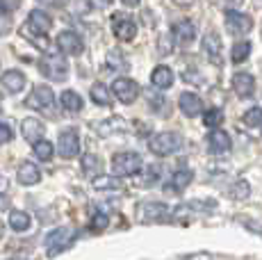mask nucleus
I'll return each instance as SVG.
<instances>
[{"mask_svg": "<svg viewBox=\"0 0 262 260\" xmlns=\"http://www.w3.org/2000/svg\"><path fill=\"white\" fill-rule=\"evenodd\" d=\"M185 139L183 135L178 133H171V130H164V133H155L153 137L148 139V151L158 158H167V156H173L183 148Z\"/></svg>", "mask_w": 262, "mask_h": 260, "instance_id": "f257e3e1", "label": "nucleus"}, {"mask_svg": "<svg viewBox=\"0 0 262 260\" xmlns=\"http://www.w3.org/2000/svg\"><path fill=\"white\" fill-rule=\"evenodd\" d=\"M80 237V228H73V226H59L55 228V231H50L46 235V249L50 256H55V253L64 251V249H69L75 240Z\"/></svg>", "mask_w": 262, "mask_h": 260, "instance_id": "f03ea898", "label": "nucleus"}, {"mask_svg": "<svg viewBox=\"0 0 262 260\" xmlns=\"http://www.w3.org/2000/svg\"><path fill=\"white\" fill-rule=\"evenodd\" d=\"M144 167V160L135 151H121L112 158V171L114 176H135Z\"/></svg>", "mask_w": 262, "mask_h": 260, "instance_id": "7ed1b4c3", "label": "nucleus"}, {"mask_svg": "<svg viewBox=\"0 0 262 260\" xmlns=\"http://www.w3.org/2000/svg\"><path fill=\"white\" fill-rule=\"evenodd\" d=\"M39 71H41L48 80L62 82V80H67V76H69V62L57 53L46 55V57L39 59Z\"/></svg>", "mask_w": 262, "mask_h": 260, "instance_id": "20e7f679", "label": "nucleus"}, {"mask_svg": "<svg viewBox=\"0 0 262 260\" xmlns=\"http://www.w3.org/2000/svg\"><path fill=\"white\" fill-rule=\"evenodd\" d=\"M224 21H226V30H228L233 37L249 34L251 30H253V18H251L249 14L239 12V9H226Z\"/></svg>", "mask_w": 262, "mask_h": 260, "instance_id": "39448f33", "label": "nucleus"}, {"mask_svg": "<svg viewBox=\"0 0 262 260\" xmlns=\"http://www.w3.org/2000/svg\"><path fill=\"white\" fill-rule=\"evenodd\" d=\"M112 94H114V96H117L123 105H133L135 101H137V96H139V84L135 82L133 78L121 76V78L114 80Z\"/></svg>", "mask_w": 262, "mask_h": 260, "instance_id": "423d86ee", "label": "nucleus"}, {"mask_svg": "<svg viewBox=\"0 0 262 260\" xmlns=\"http://www.w3.org/2000/svg\"><path fill=\"white\" fill-rule=\"evenodd\" d=\"M57 151L62 158L71 160L80 153V135L75 128H67L59 133V139H57Z\"/></svg>", "mask_w": 262, "mask_h": 260, "instance_id": "0eeeda50", "label": "nucleus"}, {"mask_svg": "<svg viewBox=\"0 0 262 260\" xmlns=\"http://www.w3.org/2000/svg\"><path fill=\"white\" fill-rule=\"evenodd\" d=\"M112 32L119 41H133L137 37V23L125 14H114L112 16Z\"/></svg>", "mask_w": 262, "mask_h": 260, "instance_id": "6e6552de", "label": "nucleus"}, {"mask_svg": "<svg viewBox=\"0 0 262 260\" xmlns=\"http://www.w3.org/2000/svg\"><path fill=\"white\" fill-rule=\"evenodd\" d=\"M208 148L212 156H226L233 148V139L224 128H212L208 135Z\"/></svg>", "mask_w": 262, "mask_h": 260, "instance_id": "1a4fd4ad", "label": "nucleus"}, {"mask_svg": "<svg viewBox=\"0 0 262 260\" xmlns=\"http://www.w3.org/2000/svg\"><path fill=\"white\" fill-rule=\"evenodd\" d=\"M53 103H55V94L48 84H37L32 89V94L28 96V101H25V105L32 110H50Z\"/></svg>", "mask_w": 262, "mask_h": 260, "instance_id": "9d476101", "label": "nucleus"}, {"mask_svg": "<svg viewBox=\"0 0 262 260\" xmlns=\"http://www.w3.org/2000/svg\"><path fill=\"white\" fill-rule=\"evenodd\" d=\"M169 212V206L162 201H144L137 206V217L139 222H160Z\"/></svg>", "mask_w": 262, "mask_h": 260, "instance_id": "9b49d317", "label": "nucleus"}, {"mask_svg": "<svg viewBox=\"0 0 262 260\" xmlns=\"http://www.w3.org/2000/svg\"><path fill=\"white\" fill-rule=\"evenodd\" d=\"M230 87H233V92L237 94L242 101L251 98L255 94V78H253V73H246V71L235 73L233 80H230Z\"/></svg>", "mask_w": 262, "mask_h": 260, "instance_id": "f8f14e48", "label": "nucleus"}, {"mask_svg": "<svg viewBox=\"0 0 262 260\" xmlns=\"http://www.w3.org/2000/svg\"><path fill=\"white\" fill-rule=\"evenodd\" d=\"M171 37H173L176 44H180V46H189L196 39V26L189 18H180V21H176L173 26H171Z\"/></svg>", "mask_w": 262, "mask_h": 260, "instance_id": "ddd939ff", "label": "nucleus"}, {"mask_svg": "<svg viewBox=\"0 0 262 260\" xmlns=\"http://www.w3.org/2000/svg\"><path fill=\"white\" fill-rule=\"evenodd\" d=\"M57 46L59 51H64L67 55H80L84 51V44H82V37L73 30H64V32L57 34Z\"/></svg>", "mask_w": 262, "mask_h": 260, "instance_id": "4468645a", "label": "nucleus"}, {"mask_svg": "<svg viewBox=\"0 0 262 260\" xmlns=\"http://www.w3.org/2000/svg\"><path fill=\"white\" fill-rule=\"evenodd\" d=\"M178 107H180V112H183L185 117L194 119V117H199V114L203 112V98H201L199 94H194V92H183L178 96Z\"/></svg>", "mask_w": 262, "mask_h": 260, "instance_id": "2eb2a0df", "label": "nucleus"}, {"mask_svg": "<svg viewBox=\"0 0 262 260\" xmlns=\"http://www.w3.org/2000/svg\"><path fill=\"white\" fill-rule=\"evenodd\" d=\"M173 82H176V73L167 64H158V67L153 69V73H150V84H153L155 89H171Z\"/></svg>", "mask_w": 262, "mask_h": 260, "instance_id": "dca6fc26", "label": "nucleus"}, {"mask_svg": "<svg viewBox=\"0 0 262 260\" xmlns=\"http://www.w3.org/2000/svg\"><path fill=\"white\" fill-rule=\"evenodd\" d=\"M25 26H28L30 32H34V34H46L48 30L53 28V18H50V14H46L43 9H32Z\"/></svg>", "mask_w": 262, "mask_h": 260, "instance_id": "f3484780", "label": "nucleus"}, {"mask_svg": "<svg viewBox=\"0 0 262 260\" xmlns=\"http://www.w3.org/2000/svg\"><path fill=\"white\" fill-rule=\"evenodd\" d=\"M0 84H3V89L9 94L23 92L25 89V73L18 71V69H9V71H5L3 76H0Z\"/></svg>", "mask_w": 262, "mask_h": 260, "instance_id": "a211bd4d", "label": "nucleus"}, {"mask_svg": "<svg viewBox=\"0 0 262 260\" xmlns=\"http://www.w3.org/2000/svg\"><path fill=\"white\" fill-rule=\"evenodd\" d=\"M203 53L208 55V59L212 64H216L219 67L221 64V37L216 32H205L203 34Z\"/></svg>", "mask_w": 262, "mask_h": 260, "instance_id": "6ab92c4d", "label": "nucleus"}, {"mask_svg": "<svg viewBox=\"0 0 262 260\" xmlns=\"http://www.w3.org/2000/svg\"><path fill=\"white\" fill-rule=\"evenodd\" d=\"M21 130H23V137L28 139L30 144L39 142V139H43V135H46V126H43L39 119L34 117H28L25 121L21 123Z\"/></svg>", "mask_w": 262, "mask_h": 260, "instance_id": "aec40b11", "label": "nucleus"}, {"mask_svg": "<svg viewBox=\"0 0 262 260\" xmlns=\"http://www.w3.org/2000/svg\"><path fill=\"white\" fill-rule=\"evenodd\" d=\"M16 178L21 185H37L41 181V171H39V167L34 162H21L18 164Z\"/></svg>", "mask_w": 262, "mask_h": 260, "instance_id": "412c9836", "label": "nucleus"}, {"mask_svg": "<svg viewBox=\"0 0 262 260\" xmlns=\"http://www.w3.org/2000/svg\"><path fill=\"white\" fill-rule=\"evenodd\" d=\"M92 187L98 192H119L121 189V181L119 176H107V174H98L92 178Z\"/></svg>", "mask_w": 262, "mask_h": 260, "instance_id": "4be33fe9", "label": "nucleus"}, {"mask_svg": "<svg viewBox=\"0 0 262 260\" xmlns=\"http://www.w3.org/2000/svg\"><path fill=\"white\" fill-rule=\"evenodd\" d=\"M30 226H32V217L28 212H23V210H12L9 212V228L12 231L25 233V231H30Z\"/></svg>", "mask_w": 262, "mask_h": 260, "instance_id": "5701e85b", "label": "nucleus"}, {"mask_svg": "<svg viewBox=\"0 0 262 260\" xmlns=\"http://www.w3.org/2000/svg\"><path fill=\"white\" fill-rule=\"evenodd\" d=\"M251 51H253V44L249 41V39H242V41H235L233 44V51H230V59H233V64H242L249 59Z\"/></svg>", "mask_w": 262, "mask_h": 260, "instance_id": "b1692460", "label": "nucleus"}, {"mask_svg": "<svg viewBox=\"0 0 262 260\" xmlns=\"http://www.w3.org/2000/svg\"><path fill=\"white\" fill-rule=\"evenodd\" d=\"M89 96H92V101H94L96 105H103V107L112 105V92H110V89L105 87L103 82L92 84V89H89Z\"/></svg>", "mask_w": 262, "mask_h": 260, "instance_id": "393cba45", "label": "nucleus"}, {"mask_svg": "<svg viewBox=\"0 0 262 260\" xmlns=\"http://www.w3.org/2000/svg\"><path fill=\"white\" fill-rule=\"evenodd\" d=\"M59 103H62V107L69 110V112H80V110H82V96H80L78 92H73V89H67V92H62V96H59Z\"/></svg>", "mask_w": 262, "mask_h": 260, "instance_id": "a878e982", "label": "nucleus"}, {"mask_svg": "<svg viewBox=\"0 0 262 260\" xmlns=\"http://www.w3.org/2000/svg\"><path fill=\"white\" fill-rule=\"evenodd\" d=\"M191 181H194V171H191V169H187V167H183V169H178V171L173 174V178H171L169 187L176 189V192H180V189H185Z\"/></svg>", "mask_w": 262, "mask_h": 260, "instance_id": "bb28decb", "label": "nucleus"}, {"mask_svg": "<svg viewBox=\"0 0 262 260\" xmlns=\"http://www.w3.org/2000/svg\"><path fill=\"white\" fill-rule=\"evenodd\" d=\"M228 197L235 199V201H244V199H249L251 197L249 181H235L233 185H230V189H228Z\"/></svg>", "mask_w": 262, "mask_h": 260, "instance_id": "cd10ccee", "label": "nucleus"}, {"mask_svg": "<svg viewBox=\"0 0 262 260\" xmlns=\"http://www.w3.org/2000/svg\"><path fill=\"white\" fill-rule=\"evenodd\" d=\"M82 171L98 176V174L103 171V160H100L98 156H94V153H84L82 156Z\"/></svg>", "mask_w": 262, "mask_h": 260, "instance_id": "c85d7f7f", "label": "nucleus"}, {"mask_svg": "<svg viewBox=\"0 0 262 260\" xmlns=\"http://www.w3.org/2000/svg\"><path fill=\"white\" fill-rule=\"evenodd\" d=\"M34 156L41 160V162H48L55 156V146L48 139H39V142H34Z\"/></svg>", "mask_w": 262, "mask_h": 260, "instance_id": "c756f323", "label": "nucleus"}, {"mask_svg": "<svg viewBox=\"0 0 262 260\" xmlns=\"http://www.w3.org/2000/svg\"><path fill=\"white\" fill-rule=\"evenodd\" d=\"M203 123H205L208 128H219L221 123H224V110H221V107H210V110H205Z\"/></svg>", "mask_w": 262, "mask_h": 260, "instance_id": "7c9ffc66", "label": "nucleus"}, {"mask_svg": "<svg viewBox=\"0 0 262 260\" xmlns=\"http://www.w3.org/2000/svg\"><path fill=\"white\" fill-rule=\"evenodd\" d=\"M242 121L249 128H262V107H249L242 117Z\"/></svg>", "mask_w": 262, "mask_h": 260, "instance_id": "2f4dec72", "label": "nucleus"}, {"mask_svg": "<svg viewBox=\"0 0 262 260\" xmlns=\"http://www.w3.org/2000/svg\"><path fill=\"white\" fill-rule=\"evenodd\" d=\"M67 7H69V12L82 16V14L92 12V0H67Z\"/></svg>", "mask_w": 262, "mask_h": 260, "instance_id": "473e14b6", "label": "nucleus"}, {"mask_svg": "<svg viewBox=\"0 0 262 260\" xmlns=\"http://www.w3.org/2000/svg\"><path fill=\"white\" fill-rule=\"evenodd\" d=\"M89 226H92V231H94V233L105 231V228L110 226V217H107V214H103V212L94 214V217H92V222H89Z\"/></svg>", "mask_w": 262, "mask_h": 260, "instance_id": "72a5a7b5", "label": "nucleus"}, {"mask_svg": "<svg viewBox=\"0 0 262 260\" xmlns=\"http://www.w3.org/2000/svg\"><path fill=\"white\" fill-rule=\"evenodd\" d=\"M12 137H14L12 128H9L7 123H0V146H3V144H7V142H12Z\"/></svg>", "mask_w": 262, "mask_h": 260, "instance_id": "f704fd0d", "label": "nucleus"}, {"mask_svg": "<svg viewBox=\"0 0 262 260\" xmlns=\"http://www.w3.org/2000/svg\"><path fill=\"white\" fill-rule=\"evenodd\" d=\"M9 30H12V16H9V14H3V16H0V34L9 32Z\"/></svg>", "mask_w": 262, "mask_h": 260, "instance_id": "c9c22d12", "label": "nucleus"}, {"mask_svg": "<svg viewBox=\"0 0 262 260\" xmlns=\"http://www.w3.org/2000/svg\"><path fill=\"white\" fill-rule=\"evenodd\" d=\"M176 5H180V7H191V5L196 3V0H173Z\"/></svg>", "mask_w": 262, "mask_h": 260, "instance_id": "e433bc0d", "label": "nucleus"}, {"mask_svg": "<svg viewBox=\"0 0 262 260\" xmlns=\"http://www.w3.org/2000/svg\"><path fill=\"white\" fill-rule=\"evenodd\" d=\"M7 208H9L7 197H5V194H0V210H7Z\"/></svg>", "mask_w": 262, "mask_h": 260, "instance_id": "4c0bfd02", "label": "nucleus"}, {"mask_svg": "<svg viewBox=\"0 0 262 260\" xmlns=\"http://www.w3.org/2000/svg\"><path fill=\"white\" fill-rule=\"evenodd\" d=\"M9 187V183H7V178H3L0 176V194H5V189Z\"/></svg>", "mask_w": 262, "mask_h": 260, "instance_id": "58836bf2", "label": "nucleus"}, {"mask_svg": "<svg viewBox=\"0 0 262 260\" xmlns=\"http://www.w3.org/2000/svg\"><path fill=\"white\" fill-rule=\"evenodd\" d=\"M121 3H123L125 7H137V5L142 3V0H121Z\"/></svg>", "mask_w": 262, "mask_h": 260, "instance_id": "ea45409f", "label": "nucleus"}, {"mask_svg": "<svg viewBox=\"0 0 262 260\" xmlns=\"http://www.w3.org/2000/svg\"><path fill=\"white\" fill-rule=\"evenodd\" d=\"M39 3H46V5H59L62 0H39Z\"/></svg>", "mask_w": 262, "mask_h": 260, "instance_id": "a19ab883", "label": "nucleus"}, {"mask_svg": "<svg viewBox=\"0 0 262 260\" xmlns=\"http://www.w3.org/2000/svg\"><path fill=\"white\" fill-rule=\"evenodd\" d=\"M3 231H5V226H3V224H0V237H3Z\"/></svg>", "mask_w": 262, "mask_h": 260, "instance_id": "79ce46f5", "label": "nucleus"}, {"mask_svg": "<svg viewBox=\"0 0 262 260\" xmlns=\"http://www.w3.org/2000/svg\"><path fill=\"white\" fill-rule=\"evenodd\" d=\"M0 107H3V98H0Z\"/></svg>", "mask_w": 262, "mask_h": 260, "instance_id": "37998d69", "label": "nucleus"}]
</instances>
